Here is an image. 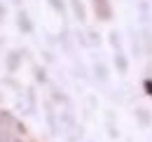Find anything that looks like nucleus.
<instances>
[{
	"instance_id": "f257e3e1",
	"label": "nucleus",
	"mask_w": 152,
	"mask_h": 142,
	"mask_svg": "<svg viewBox=\"0 0 152 142\" xmlns=\"http://www.w3.org/2000/svg\"><path fill=\"white\" fill-rule=\"evenodd\" d=\"M96 7H98V14L103 19H110V7H108L105 0H96Z\"/></svg>"
}]
</instances>
